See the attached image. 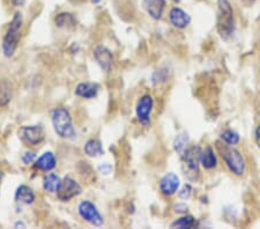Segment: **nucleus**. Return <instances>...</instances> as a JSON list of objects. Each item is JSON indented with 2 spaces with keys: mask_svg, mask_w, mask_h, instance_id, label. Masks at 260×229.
<instances>
[{
  "mask_svg": "<svg viewBox=\"0 0 260 229\" xmlns=\"http://www.w3.org/2000/svg\"><path fill=\"white\" fill-rule=\"evenodd\" d=\"M200 165L203 166V168L206 170H213L219 166L217 155L212 146H206L205 148H201Z\"/></svg>",
  "mask_w": 260,
  "mask_h": 229,
  "instance_id": "nucleus-14",
  "label": "nucleus"
},
{
  "mask_svg": "<svg viewBox=\"0 0 260 229\" xmlns=\"http://www.w3.org/2000/svg\"><path fill=\"white\" fill-rule=\"evenodd\" d=\"M100 90V86L98 83H91V82H81L75 87V95L82 99H94L98 96Z\"/></svg>",
  "mask_w": 260,
  "mask_h": 229,
  "instance_id": "nucleus-16",
  "label": "nucleus"
},
{
  "mask_svg": "<svg viewBox=\"0 0 260 229\" xmlns=\"http://www.w3.org/2000/svg\"><path fill=\"white\" fill-rule=\"evenodd\" d=\"M142 6L150 18L161 20L165 14L167 2L166 0H142Z\"/></svg>",
  "mask_w": 260,
  "mask_h": 229,
  "instance_id": "nucleus-13",
  "label": "nucleus"
},
{
  "mask_svg": "<svg viewBox=\"0 0 260 229\" xmlns=\"http://www.w3.org/2000/svg\"><path fill=\"white\" fill-rule=\"evenodd\" d=\"M13 97V87L6 79H0V108L10 104Z\"/></svg>",
  "mask_w": 260,
  "mask_h": 229,
  "instance_id": "nucleus-19",
  "label": "nucleus"
},
{
  "mask_svg": "<svg viewBox=\"0 0 260 229\" xmlns=\"http://www.w3.org/2000/svg\"><path fill=\"white\" fill-rule=\"evenodd\" d=\"M169 21L175 28L183 30L190 26L191 16L182 8L173 7L169 12Z\"/></svg>",
  "mask_w": 260,
  "mask_h": 229,
  "instance_id": "nucleus-12",
  "label": "nucleus"
},
{
  "mask_svg": "<svg viewBox=\"0 0 260 229\" xmlns=\"http://www.w3.org/2000/svg\"><path fill=\"white\" fill-rule=\"evenodd\" d=\"M83 151L89 157H99L104 154L103 145L98 139H89L85 144Z\"/></svg>",
  "mask_w": 260,
  "mask_h": 229,
  "instance_id": "nucleus-20",
  "label": "nucleus"
},
{
  "mask_svg": "<svg viewBox=\"0 0 260 229\" xmlns=\"http://www.w3.org/2000/svg\"><path fill=\"white\" fill-rule=\"evenodd\" d=\"M171 2H173V3H175V4H178V3L180 2V0H171Z\"/></svg>",
  "mask_w": 260,
  "mask_h": 229,
  "instance_id": "nucleus-34",
  "label": "nucleus"
},
{
  "mask_svg": "<svg viewBox=\"0 0 260 229\" xmlns=\"http://www.w3.org/2000/svg\"><path fill=\"white\" fill-rule=\"evenodd\" d=\"M242 2L247 4V5H252V4L255 2V0H242Z\"/></svg>",
  "mask_w": 260,
  "mask_h": 229,
  "instance_id": "nucleus-32",
  "label": "nucleus"
},
{
  "mask_svg": "<svg viewBox=\"0 0 260 229\" xmlns=\"http://www.w3.org/2000/svg\"><path fill=\"white\" fill-rule=\"evenodd\" d=\"M14 227H15V228H18V227H22V228H24V227H26V224H24L22 221H18V222H15Z\"/></svg>",
  "mask_w": 260,
  "mask_h": 229,
  "instance_id": "nucleus-31",
  "label": "nucleus"
},
{
  "mask_svg": "<svg viewBox=\"0 0 260 229\" xmlns=\"http://www.w3.org/2000/svg\"><path fill=\"white\" fill-rule=\"evenodd\" d=\"M192 192H193V187L187 183V184L183 185L182 189L179 190V198L184 199V201H187V199H190L192 195Z\"/></svg>",
  "mask_w": 260,
  "mask_h": 229,
  "instance_id": "nucleus-25",
  "label": "nucleus"
},
{
  "mask_svg": "<svg viewBox=\"0 0 260 229\" xmlns=\"http://www.w3.org/2000/svg\"><path fill=\"white\" fill-rule=\"evenodd\" d=\"M61 182L62 180L57 174L50 173L43 177L42 184H43L45 191H48L50 193H57L61 186Z\"/></svg>",
  "mask_w": 260,
  "mask_h": 229,
  "instance_id": "nucleus-18",
  "label": "nucleus"
},
{
  "mask_svg": "<svg viewBox=\"0 0 260 229\" xmlns=\"http://www.w3.org/2000/svg\"><path fill=\"white\" fill-rule=\"evenodd\" d=\"M179 186L180 180L175 173H167L158 183L161 193L167 195V197H171V195L177 193L179 191Z\"/></svg>",
  "mask_w": 260,
  "mask_h": 229,
  "instance_id": "nucleus-10",
  "label": "nucleus"
},
{
  "mask_svg": "<svg viewBox=\"0 0 260 229\" xmlns=\"http://www.w3.org/2000/svg\"><path fill=\"white\" fill-rule=\"evenodd\" d=\"M26 0H13V4L15 6H23Z\"/></svg>",
  "mask_w": 260,
  "mask_h": 229,
  "instance_id": "nucleus-30",
  "label": "nucleus"
},
{
  "mask_svg": "<svg viewBox=\"0 0 260 229\" xmlns=\"http://www.w3.org/2000/svg\"><path fill=\"white\" fill-rule=\"evenodd\" d=\"M82 192V187L79 183L74 180L73 177L66 176L61 182V186L58 191V198L61 202H70L78 195H80Z\"/></svg>",
  "mask_w": 260,
  "mask_h": 229,
  "instance_id": "nucleus-9",
  "label": "nucleus"
},
{
  "mask_svg": "<svg viewBox=\"0 0 260 229\" xmlns=\"http://www.w3.org/2000/svg\"><path fill=\"white\" fill-rule=\"evenodd\" d=\"M35 192L30 186L20 185L15 191L14 199L16 203L23 204V205H31L35 202Z\"/></svg>",
  "mask_w": 260,
  "mask_h": 229,
  "instance_id": "nucleus-17",
  "label": "nucleus"
},
{
  "mask_svg": "<svg viewBox=\"0 0 260 229\" xmlns=\"http://www.w3.org/2000/svg\"><path fill=\"white\" fill-rule=\"evenodd\" d=\"M254 137H255V143H257L258 148L260 149V125L259 126H257V128H255Z\"/></svg>",
  "mask_w": 260,
  "mask_h": 229,
  "instance_id": "nucleus-29",
  "label": "nucleus"
},
{
  "mask_svg": "<svg viewBox=\"0 0 260 229\" xmlns=\"http://www.w3.org/2000/svg\"><path fill=\"white\" fill-rule=\"evenodd\" d=\"M200 153L201 147L200 146H190L186 147L185 151L183 152V163L186 167L185 175H187L188 178H193L197 180V176L199 175L200 169Z\"/></svg>",
  "mask_w": 260,
  "mask_h": 229,
  "instance_id": "nucleus-5",
  "label": "nucleus"
},
{
  "mask_svg": "<svg viewBox=\"0 0 260 229\" xmlns=\"http://www.w3.org/2000/svg\"><path fill=\"white\" fill-rule=\"evenodd\" d=\"M216 149L230 173L237 177L244 176L247 167L245 157L241 151H238L234 146L223 144L222 141H217Z\"/></svg>",
  "mask_w": 260,
  "mask_h": 229,
  "instance_id": "nucleus-1",
  "label": "nucleus"
},
{
  "mask_svg": "<svg viewBox=\"0 0 260 229\" xmlns=\"http://www.w3.org/2000/svg\"><path fill=\"white\" fill-rule=\"evenodd\" d=\"M23 26V18L20 12H16L12 19L10 27H8L5 36H4L2 49L5 57H12L15 53L16 49L19 47L21 40V30Z\"/></svg>",
  "mask_w": 260,
  "mask_h": 229,
  "instance_id": "nucleus-4",
  "label": "nucleus"
},
{
  "mask_svg": "<svg viewBox=\"0 0 260 229\" xmlns=\"http://www.w3.org/2000/svg\"><path fill=\"white\" fill-rule=\"evenodd\" d=\"M19 138L29 146L40 145L45 138V133L41 125H26L19 130Z\"/></svg>",
  "mask_w": 260,
  "mask_h": 229,
  "instance_id": "nucleus-8",
  "label": "nucleus"
},
{
  "mask_svg": "<svg viewBox=\"0 0 260 229\" xmlns=\"http://www.w3.org/2000/svg\"><path fill=\"white\" fill-rule=\"evenodd\" d=\"M153 110H154V99L152 95L149 94L142 95L136 106L137 119L142 126L148 127L150 125Z\"/></svg>",
  "mask_w": 260,
  "mask_h": 229,
  "instance_id": "nucleus-6",
  "label": "nucleus"
},
{
  "mask_svg": "<svg viewBox=\"0 0 260 229\" xmlns=\"http://www.w3.org/2000/svg\"><path fill=\"white\" fill-rule=\"evenodd\" d=\"M171 228H193L197 226V220L193 215L186 214L178 218L170 224Z\"/></svg>",
  "mask_w": 260,
  "mask_h": 229,
  "instance_id": "nucleus-23",
  "label": "nucleus"
},
{
  "mask_svg": "<svg viewBox=\"0 0 260 229\" xmlns=\"http://www.w3.org/2000/svg\"><path fill=\"white\" fill-rule=\"evenodd\" d=\"M111 170H112V166H111L110 163H108V162H106V163L101 165V166L99 167V172H100L101 174H104V175L110 174Z\"/></svg>",
  "mask_w": 260,
  "mask_h": 229,
  "instance_id": "nucleus-27",
  "label": "nucleus"
},
{
  "mask_svg": "<svg viewBox=\"0 0 260 229\" xmlns=\"http://www.w3.org/2000/svg\"><path fill=\"white\" fill-rule=\"evenodd\" d=\"M54 23H56V26L58 28L71 29L77 26V19H75V16L73 14L62 12V13H59L56 16Z\"/></svg>",
  "mask_w": 260,
  "mask_h": 229,
  "instance_id": "nucleus-21",
  "label": "nucleus"
},
{
  "mask_svg": "<svg viewBox=\"0 0 260 229\" xmlns=\"http://www.w3.org/2000/svg\"><path fill=\"white\" fill-rule=\"evenodd\" d=\"M90 2L93 3V4H99V3L101 2V0H90Z\"/></svg>",
  "mask_w": 260,
  "mask_h": 229,
  "instance_id": "nucleus-33",
  "label": "nucleus"
},
{
  "mask_svg": "<svg viewBox=\"0 0 260 229\" xmlns=\"http://www.w3.org/2000/svg\"><path fill=\"white\" fill-rule=\"evenodd\" d=\"M187 143H188V136L186 135V133H183V135L177 136V138H176L174 141L175 151L182 155L183 152L186 149Z\"/></svg>",
  "mask_w": 260,
  "mask_h": 229,
  "instance_id": "nucleus-24",
  "label": "nucleus"
},
{
  "mask_svg": "<svg viewBox=\"0 0 260 229\" xmlns=\"http://www.w3.org/2000/svg\"><path fill=\"white\" fill-rule=\"evenodd\" d=\"M78 213L81 218L91 226L101 227L104 223V219L99 208L94 203L89 201H82L78 206Z\"/></svg>",
  "mask_w": 260,
  "mask_h": 229,
  "instance_id": "nucleus-7",
  "label": "nucleus"
},
{
  "mask_svg": "<svg viewBox=\"0 0 260 229\" xmlns=\"http://www.w3.org/2000/svg\"><path fill=\"white\" fill-rule=\"evenodd\" d=\"M220 141L222 143L228 145V146H237L241 143V136L240 133L236 132L235 130H232V128H227L223 132H221L220 135Z\"/></svg>",
  "mask_w": 260,
  "mask_h": 229,
  "instance_id": "nucleus-22",
  "label": "nucleus"
},
{
  "mask_svg": "<svg viewBox=\"0 0 260 229\" xmlns=\"http://www.w3.org/2000/svg\"><path fill=\"white\" fill-rule=\"evenodd\" d=\"M216 12V29L222 40L228 41L234 35L235 12L229 0H217Z\"/></svg>",
  "mask_w": 260,
  "mask_h": 229,
  "instance_id": "nucleus-2",
  "label": "nucleus"
},
{
  "mask_svg": "<svg viewBox=\"0 0 260 229\" xmlns=\"http://www.w3.org/2000/svg\"><path fill=\"white\" fill-rule=\"evenodd\" d=\"M3 177V172H0V178Z\"/></svg>",
  "mask_w": 260,
  "mask_h": 229,
  "instance_id": "nucleus-35",
  "label": "nucleus"
},
{
  "mask_svg": "<svg viewBox=\"0 0 260 229\" xmlns=\"http://www.w3.org/2000/svg\"><path fill=\"white\" fill-rule=\"evenodd\" d=\"M174 208H175V212H177V213H186L187 210H188L187 205H186V204H184V203L176 204Z\"/></svg>",
  "mask_w": 260,
  "mask_h": 229,
  "instance_id": "nucleus-28",
  "label": "nucleus"
},
{
  "mask_svg": "<svg viewBox=\"0 0 260 229\" xmlns=\"http://www.w3.org/2000/svg\"><path fill=\"white\" fill-rule=\"evenodd\" d=\"M21 159H22V162L24 165H31L32 162H35L37 160V155L34 151H27L22 154Z\"/></svg>",
  "mask_w": 260,
  "mask_h": 229,
  "instance_id": "nucleus-26",
  "label": "nucleus"
},
{
  "mask_svg": "<svg viewBox=\"0 0 260 229\" xmlns=\"http://www.w3.org/2000/svg\"><path fill=\"white\" fill-rule=\"evenodd\" d=\"M57 159L53 152H45L35 161V168L44 173H49L56 168Z\"/></svg>",
  "mask_w": 260,
  "mask_h": 229,
  "instance_id": "nucleus-15",
  "label": "nucleus"
},
{
  "mask_svg": "<svg viewBox=\"0 0 260 229\" xmlns=\"http://www.w3.org/2000/svg\"><path fill=\"white\" fill-rule=\"evenodd\" d=\"M94 58L99 66L104 72H110L114 68V56L112 52L104 45H99L94 50Z\"/></svg>",
  "mask_w": 260,
  "mask_h": 229,
  "instance_id": "nucleus-11",
  "label": "nucleus"
},
{
  "mask_svg": "<svg viewBox=\"0 0 260 229\" xmlns=\"http://www.w3.org/2000/svg\"><path fill=\"white\" fill-rule=\"evenodd\" d=\"M51 122L54 132L62 139H73L77 136L73 126L72 115L69 109L58 107L51 112Z\"/></svg>",
  "mask_w": 260,
  "mask_h": 229,
  "instance_id": "nucleus-3",
  "label": "nucleus"
}]
</instances>
